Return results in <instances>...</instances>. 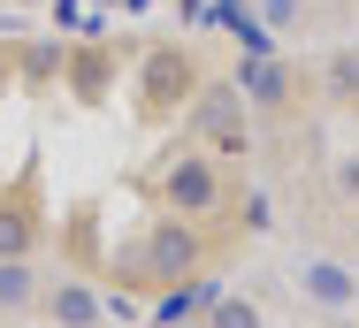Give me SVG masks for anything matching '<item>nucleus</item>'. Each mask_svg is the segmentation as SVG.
<instances>
[{"label":"nucleus","mask_w":359,"mask_h":328,"mask_svg":"<svg viewBox=\"0 0 359 328\" xmlns=\"http://www.w3.org/2000/svg\"><path fill=\"white\" fill-rule=\"evenodd\" d=\"M199 267H215V245H207V229L184 221V214H153L130 245L107 252L115 290H138V298L168 290V282H184V275H199Z\"/></svg>","instance_id":"1"},{"label":"nucleus","mask_w":359,"mask_h":328,"mask_svg":"<svg viewBox=\"0 0 359 328\" xmlns=\"http://www.w3.org/2000/svg\"><path fill=\"white\" fill-rule=\"evenodd\" d=\"M153 198H161V214H184V221H222L229 214V198H237V176H229V160H215L207 145H168L161 153V168H153Z\"/></svg>","instance_id":"2"},{"label":"nucleus","mask_w":359,"mask_h":328,"mask_svg":"<svg viewBox=\"0 0 359 328\" xmlns=\"http://www.w3.org/2000/svg\"><path fill=\"white\" fill-rule=\"evenodd\" d=\"M199 84H207V69H199V54L191 46H176V39H161V46H145L138 62V123L145 130H168L191 100H199Z\"/></svg>","instance_id":"3"},{"label":"nucleus","mask_w":359,"mask_h":328,"mask_svg":"<svg viewBox=\"0 0 359 328\" xmlns=\"http://www.w3.org/2000/svg\"><path fill=\"white\" fill-rule=\"evenodd\" d=\"M184 123H191V145H207L215 160H245L252 153V107H245L237 76H207L199 100L184 107Z\"/></svg>","instance_id":"4"},{"label":"nucleus","mask_w":359,"mask_h":328,"mask_svg":"<svg viewBox=\"0 0 359 328\" xmlns=\"http://www.w3.org/2000/svg\"><path fill=\"white\" fill-rule=\"evenodd\" d=\"M237 92H245L252 115H298L321 84H313L306 62H290L283 46H276V54H237Z\"/></svg>","instance_id":"5"},{"label":"nucleus","mask_w":359,"mask_h":328,"mask_svg":"<svg viewBox=\"0 0 359 328\" xmlns=\"http://www.w3.org/2000/svg\"><path fill=\"white\" fill-rule=\"evenodd\" d=\"M46 198H39V168H23L15 184H0V260H31L46 245Z\"/></svg>","instance_id":"6"},{"label":"nucleus","mask_w":359,"mask_h":328,"mask_svg":"<svg viewBox=\"0 0 359 328\" xmlns=\"http://www.w3.org/2000/svg\"><path fill=\"white\" fill-rule=\"evenodd\" d=\"M290 290H298L306 306H321V313H359V267L337 260V252L290 260Z\"/></svg>","instance_id":"7"},{"label":"nucleus","mask_w":359,"mask_h":328,"mask_svg":"<svg viewBox=\"0 0 359 328\" xmlns=\"http://www.w3.org/2000/svg\"><path fill=\"white\" fill-rule=\"evenodd\" d=\"M62 84H69L76 107H107V100H115V46H107V39L62 46Z\"/></svg>","instance_id":"8"},{"label":"nucleus","mask_w":359,"mask_h":328,"mask_svg":"<svg viewBox=\"0 0 359 328\" xmlns=\"http://www.w3.org/2000/svg\"><path fill=\"white\" fill-rule=\"evenodd\" d=\"M39 313L54 328H107V298H100L84 275H54V282L39 290Z\"/></svg>","instance_id":"9"},{"label":"nucleus","mask_w":359,"mask_h":328,"mask_svg":"<svg viewBox=\"0 0 359 328\" xmlns=\"http://www.w3.org/2000/svg\"><path fill=\"white\" fill-rule=\"evenodd\" d=\"M222 298V282L199 267V275H184V282H168V290H153L145 298V321L153 328H176V321H207V306Z\"/></svg>","instance_id":"10"},{"label":"nucleus","mask_w":359,"mask_h":328,"mask_svg":"<svg viewBox=\"0 0 359 328\" xmlns=\"http://www.w3.org/2000/svg\"><path fill=\"white\" fill-rule=\"evenodd\" d=\"M39 290H46V275L31 260H0V321H8V313H31Z\"/></svg>","instance_id":"11"},{"label":"nucleus","mask_w":359,"mask_h":328,"mask_svg":"<svg viewBox=\"0 0 359 328\" xmlns=\"http://www.w3.org/2000/svg\"><path fill=\"white\" fill-rule=\"evenodd\" d=\"M313 84H321V100L329 107H359V54L344 46V54H329V62L313 69Z\"/></svg>","instance_id":"12"},{"label":"nucleus","mask_w":359,"mask_h":328,"mask_svg":"<svg viewBox=\"0 0 359 328\" xmlns=\"http://www.w3.org/2000/svg\"><path fill=\"white\" fill-rule=\"evenodd\" d=\"M15 76H23V92H39V84H54V76H62V46H46V39H31V46H15Z\"/></svg>","instance_id":"13"},{"label":"nucleus","mask_w":359,"mask_h":328,"mask_svg":"<svg viewBox=\"0 0 359 328\" xmlns=\"http://www.w3.org/2000/svg\"><path fill=\"white\" fill-rule=\"evenodd\" d=\"M229 206H237V237H268L276 229V198L268 191H237Z\"/></svg>","instance_id":"14"},{"label":"nucleus","mask_w":359,"mask_h":328,"mask_svg":"<svg viewBox=\"0 0 359 328\" xmlns=\"http://www.w3.org/2000/svg\"><path fill=\"white\" fill-rule=\"evenodd\" d=\"M207 328H268V313H260V298H215Z\"/></svg>","instance_id":"15"},{"label":"nucleus","mask_w":359,"mask_h":328,"mask_svg":"<svg viewBox=\"0 0 359 328\" xmlns=\"http://www.w3.org/2000/svg\"><path fill=\"white\" fill-rule=\"evenodd\" d=\"M252 8H260L268 31H298V23H306V0H252Z\"/></svg>","instance_id":"16"},{"label":"nucleus","mask_w":359,"mask_h":328,"mask_svg":"<svg viewBox=\"0 0 359 328\" xmlns=\"http://www.w3.org/2000/svg\"><path fill=\"white\" fill-rule=\"evenodd\" d=\"M337 198H359V160H337Z\"/></svg>","instance_id":"17"},{"label":"nucleus","mask_w":359,"mask_h":328,"mask_svg":"<svg viewBox=\"0 0 359 328\" xmlns=\"http://www.w3.org/2000/svg\"><path fill=\"white\" fill-rule=\"evenodd\" d=\"M184 23H191V31H207V23H215V0H184Z\"/></svg>","instance_id":"18"},{"label":"nucleus","mask_w":359,"mask_h":328,"mask_svg":"<svg viewBox=\"0 0 359 328\" xmlns=\"http://www.w3.org/2000/svg\"><path fill=\"white\" fill-rule=\"evenodd\" d=\"M352 267H359V260H352Z\"/></svg>","instance_id":"19"}]
</instances>
